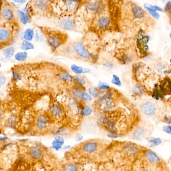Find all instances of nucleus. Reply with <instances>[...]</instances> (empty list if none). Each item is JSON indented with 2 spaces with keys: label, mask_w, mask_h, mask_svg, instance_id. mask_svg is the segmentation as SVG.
Listing matches in <instances>:
<instances>
[{
  "label": "nucleus",
  "mask_w": 171,
  "mask_h": 171,
  "mask_svg": "<svg viewBox=\"0 0 171 171\" xmlns=\"http://www.w3.org/2000/svg\"><path fill=\"white\" fill-rule=\"evenodd\" d=\"M0 19L5 22L19 23L17 12L7 1H3L2 8L0 10Z\"/></svg>",
  "instance_id": "obj_10"
},
{
  "label": "nucleus",
  "mask_w": 171,
  "mask_h": 171,
  "mask_svg": "<svg viewBox=\"0 0 171 171\" xmlns=\"http://www.w3.org/2000/svg\"><path fill=\"white\" fill-rule=\"evenodd\" d=\"M132 11L133 13V16L136 18L138 19H142L144 17L145 15V12L144 10L140 7L135 5L132 8Z\"/></svg>",
  "instance_id": "obj_19"
},
{
  "label": "nucleus",
  "mask_w": 171,
  "mask_h": 171,
  "mask_svg": "<svg viewBox=\"0 0 171 171\" xmlns=\"http://www.w3.org/2000/svg\"><path fill=\"white\" fill-rule=\"evenodd\" d=\"M88 92L90 96L93 97H97L100 95V91L97 88L91 87L88 89Z\"/></svg>",
  "instance_id": "obj_30"
},
{
  "label": "nucleus",
  "mask_w": 171,
  "mask_h": 171,
  "mask_svg": "<svg viewBox=\"0 0 171 171\" xmlns=\"http://www.w3.org/2000/svg\"><path fill=\"white\" fill-rule=\"evenodd\" d=\"M58 77L60 80L67 82H72L74 80V78L66 71H61L59 73Z\"/></svg>",
  "instance_id": "obj_20"
},
{
  "label": "nucleus",
  "mask_w": 171,
  "mask_h": 171,
  "mask_svg": "<svg viewBox=\"0 0 171 171\" xmlns=\"http://www.w3.org/2000/svg\"><path fill=\"white\" fill-rule=\"evenodd\" d=\"M162 140L161 139V138H150L149 140V144L151 147L158 146L162 143Z\"/></svg>",
  "instance_id": "obj_29"
},
{
  "label": "nucleus",
  "mask_w": 171,
  "mask_h": 171,
  "mask_svg": "<svg viewBox=\"0 0 171 171\" xmlns=\"http://www.w3.org/2000/svg\"><path fill=\"white\" fill-rule=\"evenodd\" d=\"M34 48V46L33 45V44H32L30 42L25 41V40L22 43L21 45V48L24 51L33 49Z\"/></svg>",
  "instance_id": "obj_28"
},
{
  "label": "nucleus",
  "mask_w": 171,
  "mask_h": 171,
  "mask_svg": "<svg viewBox=\"0 0 171 171\" xmlns=\"http://www.w3.org/2000/svg\"><path fill=\"white\" fill-rule=\"evenodd\" d=\"M75 80L77 82V84L81 86V87L84 86L86 84V81H85L84 79L83 78V77H82L81 76H80V75H77V76H76V77H75Z\"/></svg>",
  "instance_id": "obj_32"
},
{
  "label": "nucleus",
  "mask_w": 171,
  "mask_h": 171,
  "mask_svg": "<svg viewBox=\"0 0 171 171\" xmlns=\"http://www.w3.org/2000/svg\"><path fill=\"white\" fill-rule=\"evenodd\" d=\"M110 23V20L108 17L102 16L99 18L97 21V26L101 29H105L107 28Z\"/></svg>",
  "instance_id": "obj_18"
},
{
  "label": "nucleus",
  "mask_w": 171,
  "mask_h": 171,
  "mask_svg": "<svg viewBox=\"0 0 171 171\" xmlns=\"http://www.w3.org/2000/svg\"><path fill=\"white\" fill-rule=\"evenodd\" d=\"M112 83L117 86H121V82L120 80V79L116 75H113V79L112 80Z\"/></svg>",
  "instance_id": "obj_35"
},
{
  "label": "nucleus",
  "mask_w": 171,
  "mask_h": 171,
  "mask_svg": "<svg viewBox=\"0 0 171 171\" xmlns=\"http://www.w3.org/2000/svg\"><path fill=\"white\" fill-rule=\"evenodd\" d=\"M137 171H170L166 162L156 152L146 148L140 157Z\"/></svg>",
  "instance_id": "obj_4"
},
{
  "label": "nucleus",
  "mask_w": 171,
  "mask_h": 171,
  "mask_svg": "<svg viewBox=\"0 0 171 171\" xmlns=\"http://www.w3.org/2000/svg\"><path fill=\"white\" fill-rule=\"evenodd\" d=\"M58 26L66 30H73L76 28V22L74 20L70 18H64L57 23Z\"/></svg>",
  "instance_id": "obj_13"
},
{
  "label": "nucleus",
  "mask_w": 171,
  "mask_h": 171,
  "mask_svg": "<svg viewBox=\"0 0 171 171\" xmlns=\"http://www.w3.org/2000/svg\"><path fill=\"white\" fill-rule=\"evenodd\" d=\"M28 54L25 51L18 52L15 56V58L18 61L22 62L25 61L27 59Z\"/></svg>",
  "instance_id": "obj_25"
},
{
  "label": "nucleus",
  "mask_w": 171,
  "mask_h": 171,
  "mask_svg": "<svg viewBox=\"0 0 171 171\" xmlns=\"http://www.w3.org/2000/svg\"><path fill=\"white\" fill-rule=\"evenodd\" d=\"M33 143V142H32ZM23 146L11 171H58L59 165L57 158L51 152L39 143H31Z\"/></svg>",
  "instance_id": "obj_2"
},
{
  "label": "nucleus",
  "mask_w": 171,
  "mask_h": 171,
  "mask_svg": "<svg viewBox=\"0 0 171 171\" xmlns=\"http://www.w3.org/2000/svg\"><path fill=\"white\" fill-rule=\"evenodd\" d=\"M38 29L53 52L66 42L67 36L59 30L44 26H39Z\"/></svg>",
  "instance_id": "obj_5"
},
{
  "label": "nucleus",
  "mask_w": 171,
  "mask_h": 171,
  "mask_svg": "<svg viewBox=\"0 0 171 171\" xmlns=\"http://www.w3.org/2000/svg\"><path fill=\"white\" fill-rule=\"evenodd\" d=\"M16 12L19 21H20L24 25H26L29 21L28 15L23 11L21 10H17Z\"/></svg>",
  "instance_id": "obj_21"
},
{
  "label": "nucleus",
  "mask_w": 171,
  "mask_h": 171,
  "mask_svg": "<svg viewBox=\"0 0 171 171\" xmlns=\"http://www.w3.org/2000/svg\"><path fill=\"white\" fill-rule=\"evenodd\" d=\"M140 110L141 113L146 116L154 118L158 121L163 122L164 119L167 115H163L157 107V104L151 101H147L143 102L140 106Z\"/></svg>",
  "instance_id": "obj_9"
},
{
  "label": "nucleus",
  "mask_w": 171,
  "mask_h": 171,
  "mask_svg": "<svg viewBox=\"0 0 171 171\" xmlns=\"http://www.w3.org/2000/svg\"><path fill=\"white\" fill-rule=\"evenodd\" d=\"M19 30V23L5 22L0 19V50L13 43Z\"/></svg>",
  "instance_id": "obj_6"
},
{
  "label": "nucleus",
  "mask_w": 171,
  "mask_h": 171,
  "mask_svg": "<svg viewBox=\"0 0 171 171\" xmlns=\"http://www.w3.org/2000/svg\"><path fill=\"white\" fill-rule=\"evenodd\" d=\"M64 143V139L63 137L60 136H56L55 140L52 143L53 148L56 150H59L61 148Z\"/></svg>",
  "instance_id": "obj_23"
},
{
  "label": "nucleus",
  "mask_w": 171,
  "mask_h": 171,
  "mask_svg": "<svg viewBox=\"0 0 171 171\" xmlns=\"http://www.w3.org/2000/svg\"><path fill=\"white\" fill-rule=\"evenodd\" d=\"M87 8L90 11L94 12H98L104 9L103 5L101 2H90L87 4Z\"/></svg>",
  "instance_id": "obj_17"
},
{
  "label": "nucleus",
  "mask_w": 171,
  "mask_h": 171,
  "mask_svg": "<svg viewBox=\"0 0 171 171\" xmlns=\"http://www.w3.org/2000/svg\"><path fill=\"white\" fill-rule=\"evenodd\" d=\"M143 91H144V89L143 87L138 85L135 87L133 90V93L136 95H140V94H141L143 93Z\"/></svg>",
  "instance_id": "obj_34"
},
{
  "label": "nucleus",
  "mask_w": 171,
  "mask_h": 171,
  "mask_svg": "<svg viewBox=\"0 0 171 171\" xmlns=\"http://www.w3.org/2000/svg\"><path fill=\"white\" fill-rule=\"evenodd\" d=\"M15 53V49L13 47H9L5 49L4 51V55L6 58H10Z\"/></svg>",
  "instance_id": "obj_27"
},
{
  "label": "nucleus",
  "mask_w": 171,
  "mask_h": 171,
  "mask_svg": "<svg viewBox=\"0 0 171 171\" xmlns=\"http://www.w3.org/2000/svg\"><path fill=\"white\" fill-rule=\"evenodd\" d=\"M1 141H0V146H1Z\"/></svg>",
  "instance_id": "obj_43"
},
{
  "label": "nucleus",
  "mask_w": 171,
  "mask_h": 171,
  "mask_svg": "<svg viewBox=\"0 0 171 171\" xmlns=\"http://www.w3.org/2000/svg\"><path fill=\"white\" fill-rule=\"evenodd\" d=\"M148 12L155 19H158L160 18V14L157 12H154V11H148Z\"/></svg>",
  "instance_id": "obj_39"
},
{
  "label": "nucleus",
  "mask_w": 171,
  "mask_h": 171,
  "mask_svg": "<svg viewBox=\"0 0 171 171\" xmlns=\"http://www.w3.org/2000/svg\"><path fill=\"white\" fill-rule=\"evenodd\" d=\"M109 143L110 141L99 138L80 142L68 152V161L82 165L94 164L99 167L104 151Z\"/></svg>",
  "instance_id": "obj_3"
},
{
  "label": "nucleus",
  "mask_w": 171,
  "mask_h": 171,
  "mask_svg": "<svg viewBox=\"0 0 171 171\" xmlns=\"http://www.w3.org/2000/svg\"><path fill=\"white\" fill-rule=\"evenodd\" d=\"M170 8H171V2H168L166 5L165 9L168 10H170Z\"/></svg>",
  "instance_id": "obj_41"
},
{
  "label": "nucleus",
  "mask_w": 171,
  "mask_h": 171,
  "mask_svg": "<svg viewBox=\"0 0 171 171\" xmlns=\"http://www.w3.org/2000/svg\"><path fill=\"white\" fill-rule=\"evenodd\" d=\"M144 7L148 11H154V12H157V11H162V8L157 6H154L146 4L144 5Z\"/></svg>",
  "instance_id": "obj_31"
},
{
  "label": "nucleus",
  "mask_w": 171,
  "mask_h": 171,
  "mask_svg": "<svg viewBox=\"0 0 171 171\" xmlns=\"http://www.w3.org/2000/svg\"><path fill=\"white\" fill-rule=\"evenodd\" d=\"M53 121L48 113H40L35 118L34 126L38 130H44L48 129Z\"/></svg>",
  "instance_id": "obj_11"
},
{
  "label": "nucleus",
  "mask_w": 171,
  "mask_h": 171,
  "mask_svg": "<svg viewBox=\"0 0 171 171\" xmlns=\"http://www.w3.org/2000/svg\"><path fill=\"white\" fill-rule=\"evenodd\" d=\"M163 130L164 131L166 132L167 133H168L169 135H171V126H170V124H167V126H164L163 128Z\"/></svg>",
  "instance_id": "obj_38"
},
{
  "label": "nucleus",
  "mask_w": 171,
  "mask_h": 171,
  "mask_svg": "<svg viewBox=\"0 0 171 171\" xmlns=\"http://www.w3.org/2000/svg\"><path fill=\"white\" fill-rule=\"evenodd\" d=\"M1 67V63H0V67Z\"/></svg>",
  "instance_id": "obj_42"
},
{
  "label": "nucleus",
  "mask_w": 171,
  "mask_h": 171,
  "mask_svg": "<svg viewBox=\"0 0 171 171\" xmlns=\"http://www.w3.org/2000/svg\"><path fill=\"white\" fill-rule=\"evenodd\" d=\"M62 9L66 13H72L74 12L78 6L79 2L73 1H63Z\"/></svg>",
  "instance_id": "obj_14"
},
{
  "label": "nucleus",
  "mask_w": 171,
  "mask_h": 171,
  "mask_svg": "<svg viewBox=\"0 0 171 171\" xmlns=\"http://www.w3.org/2000/svg\"><path fill=\"white\" fill-rule=\"evenodd\" d=\"M73 95L74 97L83 101H91L92 97L87 93L80 90H75L73 91Z\"/></svg>",
  "instance_id": "obj_16"
},
{
  "label": "nucleus",
  "mask_w": 171,
  "mask_h": 171,
  "mask_svg": "<svg viewBox=\"0 0 171 171\" xmlns=\"http://www.w3.org/2000/svg\"><path fill=\"white\" fill-rule=\"evenodd\" d=\"M35 37V39L37 41H39V42H41V41H42L43 40V36L42 37H41V35H40V33H38V32H36L35 34H34Z\"/></svg>",
  "instance_id": "obj_37"
},
{
  "label": "nucleus",
  "mask_w": 171,
  "mask_h": 171,
  "mask_svg": "<svg viewBox=\"0 0 171 171\" xmlns=\"http://www.w3.org/2000/svg\"><path fill=\"white\" fill-rule=\"evenodd\" d=\"M54 52L56 53L57 55L68 56L69 55H71L73 54V53L74 52V50L72 46L67 45L61 46L59 48L56 49Z\"/></svg>",
  "instance_id": "obj_15"
},
{
  "label": "nucleus",
  "mask_w": 171,
  "mask_h": 171,
  "mask_svg": "<svg viewBox=\"0 0 171 171\" xmlns=\"http://www.w3.org/2000/svg\"><path fill=\"white\" fill-rule=\"evenodd\" d=\"M154 126L147 121L142 120L134 127L128 137L132 140L141 141L148 138L154 131Z\"/></svg>",
  "instance_id": "obj_8"
},
{
  "label": "nucleus",
  "mask_w": 171,
  "mask_h": 171,
  "mask_svg": "<svg viewBox=\"0 0 171 171\" xmlns=\"http://www.w3.org/2000/svg\"><path fill=\"white\" fill-rule=\"evenodd\" d=\"M110 87V85L107 83L101 81L99 82V83L98 84V86H97V88L99 90H108Z\"/></svg>",
  "instance_id": "obj_33"
},
{
  "label": "nucleus",
  "mask_w": 171,
  "mask_h": 171,
  "mask_svg": "<svg viewBox=\"0 0 171 171\" xmlns=\"http://www.w3.org/2000/svg\"><path fill=\"white\" fill-rule=\"evenodd\" d=\"M93 112L92 108L88 105H82L80 108V115L82 118L90 116L92 114Z\"/></svg>",
  "instance_id": "obj_22"
},
{
  "label": "nucleus",
  "mask_w": 171,
  "mask_h": 171,
  "mask_svg": "<svg viewBox=\"0 0 171 171\" xmlns=\"http://www.w3.org/2000/svg\"><path fill=\"white\" fill-rule=\"evenodd\" d=\"M29 3V8L32 15L50 17L54 14L53 7L51 1L34 0Z\"/></svg>",
  "instance_id": "obj_7"
},
{
  "label": "nucleus",
  "mask_w": 171,
  "mask_h": 171,
  "mask_svg": "<svg viewBox=\"0 0 171 171\" xmlns=\"http://www.w3.org/2000/svg\"><path fill=\"white\" fill-rule=\"evenodd\" d=\"M34 34V31L32 29H27L24 33L23 37L25 41L30 42L33 40Z\"/></svg>",
  "instance_id": "obj_24"
},
{
  "label": "nucleus",
  "mask_w": 171,
  "mask_h": 171,
  "mask_svg": "<svg viewBox=\"0 0 171 171\" xmlns=\"http://www.w3.org/2000/svg\"><path fill=\"white\" fill-rule=\"evenodd\" d=\"M72 48L74 52L79 56L84 59H89L91 57V54L81 42H76L72 44Z\"/></svg>",
  "instance_id": "obj_12"
},
{
  "label": "nucleus",
  "mask_w": 171,
  "mask_h": 171,
  "mask_svg": "<svg viewBox=\"0 0 171 171\" xmlns=\"http://www.w3.org/2000/svg\"><path fill=\"white\" fill-rule=\"evenodd\" d=\"M83 138V136H82L80 135H77L76 137V141H80L82 140Z\"/></svg>",
  "instance_id": "obj_40"
},
{
  "label": "nucleus",
  "mask_w": 171,
  "mask_h": 171,
  "mask_svg": "<svg viewBox=\"0 0 171 171\" xmlns=\"http://www.w3.org/2000/svg\"><path fill=\"white\" fill-rule=\"evenodd\" d=\"M7 81V78L5 76L0 73V88L5 84Z\"/></svg>",
  "instance_id": "obj_36"
},
{
  "label": "nucleus",
  "mask_w": 171,
  "mask_h": 171,
  "mask_svg": "<svg viewBox=\"0 0 171 171\" xmlns=\"http://www.w3.org/2000/svg\"><path fill=\"white\" fill-rule=\"evenodd\" d=\"M71 69L73 72L77 75H79V74L84 73V72H87L86 69L85 70L83 68L81 67L80 66H77L76 65H72L71 66Z\"/></svg>",
  "instance_id": "obj_26"
},
{
  "label": "nucleus",
  "mask_w": 171,
  "mask_h": 171,
  "mask_svg": "<svg viewBox=\"0 0 171 171\" xmlns=\"http://www.w3.org/2000/svg\"><path fill=\"white\" fill-rule=\"evenodd\" d=\"M146 148L132 141H110L100 167L105 171H137L138 161Z\"/></svg>",
  "instance_id": "obj_1"
}]
</instances>
